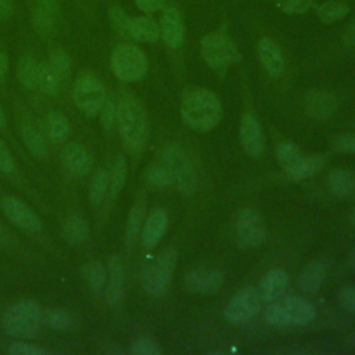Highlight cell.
<instances>
[{"instance_id": "obj_1", "label": "cell", "mask_w": 355, "mask_h": 355, "mask_svg": "<svg viewBox=\"0 0 355 355\" xmlns=\"http://www.w3.org/2000/svg\"><path fill=\"white\" fill-rule=\"evenodd\" d=\"M116 128L119 137L130 154H140L147 143L150 122L143 103L132 93L118 97Z\"/></svg>"}, {"instance_id": "obj_2", "label": "cell", "mask_w": 355, "mask_h": 355, "mask_svg": "<svg viewBox=\"0 0 355 355\" xmlns=\"http://www.w3.org/2000/svg\"><path fill=\"white\" fill-rule=\"evenodd\" d=\"M180 118L193 130H211L222 119L220 100L208 89L194 87L182 98Z\"/></svg>"}, {"instance_id": "obj_3", "label": "cell", "mask_w": 355, "mask_h": 355, "mask_svg": "<svg viewBox=\"0 0 355 355\" xmlns=\"http://www.w3.org/2000/svg\"><path fill=\"white\" fill-rule=\"evenodd\" d=\"M43 326V309L33 300H21L10 305L3 315V327L14 338H35Z\"/></svg>"}, {"instance_id": "obj_4", "label": "cell", "mask_w": 355, "mask_h": 355, "mask_svg": "<svg viewBox=\"0 0 355 355\" xmlns=\"http://www.w3.org/2000/svg\"><path fill=\"white\" fill-rule=\"evenodd\" d=\"M159 164L168 169L173 178V186L184 194L190 196L197 187V175L191 159L186 151L178 144H166L158 154Z\"/></svg>"}, {"instance_id": "obj_5", "label": "cell", "mask_w": 355, "mask_h": 355, "mask_svg": "<svg viewBox=\"0 0 355 355\" xmlns=\"http://www.w3.org/2000/svg\"><path fill=\"white\" fill-rule=\"evenodd\" d=\"M105 97V86L97 75L89 71L78 75L72 89V98L82 114L90 118L97 116Z\"/></svg>"}, {"instance_id": "obj_6", "label": "cell", "mask_w": 355, "mask_h": 355, "mask_svg": "<svg viewBox=\"0 0 355 355\" xmlns=\"http://www.w3.org/2000/svg\"><path fill=\"white\" fill-rule=\"evenodd\" d=\"M178 262L175 248H165L146 272L143 287L151 297H162L168 293Z\"/></svg>"}, {"instance_id": "obj_7", "label": "cell", "mask_w": 355, "mask_h": 355, "mask_svg": "<svg viewBox=\"0 0 355 355\" xmlns=\"http://www.w3.org/2000/svg\"><path fill=\"white\" fill-rule=\"evenodd\" d=\"M147 67L144 53L135 44H119L111 54V68L125 82L141 79L147 72Z\"/></svg>"}, {"instance_id": "obj_8", "label": "cell", "mask_w": 355, "mask_h": 355, "mask_svg": "<svg viewBox=\"0 0 355 355\" xmlns=\"http://www.w3.org/2000/svg\"><path fill=\"white\" fill-rule=\"evenodd\" d=\"M236 241L241 248H258L266 241V227L257 209L245 208L236 219L234 225Z\"/></svg>"}, {"instance_id": "obj_9", "label": "cell", "mask_w": 355, "mask_h": 355, "mask_svg": "<svg viewBox=\"0 0 355 355\" xmlns=\"http://www.w3.org/2000/svg\"><path fill=\"white\" fill-rule=\"evenodd\" d=\"M201 55L211 68L223 69L237 58L239 53L225 33L211 32L201 40Z\"/></svg>"}, {"instance_id": "obj_10", "label": "cell", "mask_w": 355, "mask_h": 355, "mask_svg": "<svg viewBox=\"0 0 355 355\" xmlns=\"http://www.w3.org/2000/svg\"><path fill=\"white\" fill-rule=\"evenodd\" d=\"M261 297L257 288L244 287L237 291L225 308V319L232 324H243L252 319L261 309Z\"/></svg>"}, {"instance_id": "obj_11", "label": "cell", "mask_w": 355, "mask_h": 355, "mask_svg": "<svg viewBox=\"0 0 355 355\" xmlns=\"http://www.w3.org/2000/svg\"><path fill=\"white\" fill-rule=\"evenodd\" d=\"M0 207L7 219L22 232L28 234H37L42 230L40 218L22 200L7 196L1 198Z\"/></svg>"}, {"instance_id": "obj_12", "label": "cell", "mask_w": 355, "mask_h": 355, "mask_svg": "<svg viewBox=\"0 0 355 355\" xmlns=\"http://www.w3.org/2000/svg\"><path fill=\"white\" fill-rule=\"evenodd\" d=\"M223 280L225 275L218 266H198L186 275L184 284L194 294L209 295L220 288Z\"/></svg>"}, {"instance_id": "obj_13", "label": "cell", "mask_w": 355, "mask_h": 355, "mask_svg": "<svg viewBox=\"0 0 355 355\" xmlns=\"http://www.w3.org/2000/svg\"><path fill=\"white\" fill-rule=\"evenodd\" d=\"M240 143L247 155L257 158L263 153L265 140L258 118L250 112L244 114L240 121Z\"/></svg>"}, {"instance_id": "obj_14", "label": "cell", "mask_w": 355, "mask_h": 355, "mask_svg": "<svg viewBox=\"0 0 355 355\" xmlns=\"http://www.w3.org/2000/svg\"><path fill=\"white\" fill-rule=\"evenodd\" d=\"M104 298L110 306H118L125 297V273L121 258L112 254L107 261V280Z\"/></svg>"}, {"instance_id": "obj_15", "label": "cell", "mask_w": 355, "mask_h": 355, "mask_svg": "<svg viewBox=\"0 0 355 355\" xmlns=\"http://www.w3.org/2000/svg\"><path fill=\"white\" fill-rule=\"evenodd\" d=\"M304 108L312 119L326 121L336 112L337 101L330 92L315 89L305 96Z\"/></svg>"}, {"instance_id": "obj_16", "label": "cell", "mask_w": 355, "mask_h": 355, "mask_svg": "<svg viewBox=\"0 0 355 355\" xmlns=\"http://www.w3.org/2000/svg\"><path fill=\"white\" fill-rule=\"evenodd\" d=\"M61 161L64 168L75 176H83L89 173L93 166V155L90 151L82 144L76 143L64 147L61 153Z\"/></svg>"}, {"instance_id": "obj_17", "label": "cell", "mask_w": 355, "mask_h": 355, "mask_svg": "<svg viewBox=\"0 0 355 355\" xmlns=\"http://www.w3.org/2000/svg\"><path fill=\"white\" fill-rule=\"evenodd\" d=\"M290 283L288 273L282 268H273L270 269L259 282L258 293L262 300V302H272L277 298H280L284 291L287 290Z\"/></svg>"}, {"instance_id": "obj_18", "label": "cell", "mask_w": 355, "mask_h": 355, "mask_svg": "<svg viewBox=\"0 0 355 355\" xmlns=\"http://www.w3.org/2000/svg\"><path fill=\"white\" fill-rule=\"evenodd\" d=\"M323 166V157L320 154L300 155L293 164L283 169L284 176L290 182H304L315 176Z\"/></svg>"}, {"instance_id": "obj_19", "label": "cell", "mask_w": 355, "mask_h": 355, "mask_svg": "<svg viewBox=\"0 0 355 355\" xmlns=\"http://www.w3.org/2000/svg\"><path fill=\"white\" fill-rule=\"evenodd\" d=\"M168 227L166 212L161 208L154 209L141 227V245L147 250L154 248L164 237Z\"/></svg>"}, {"instance_id": "obj_20", "label": "cell", "mask_w": 355, "mask_h": 355, "mask_svg": "<svg viewBox=\"0 0 355 355\" xmlns=\"http://www.w3.org/2000/svg\"><path fill=\"white\" fill-rule=\"evenodd\" d=\"M161 36L166 46L172 49H178L182 46L184 39V28L182 22V17L175 7L165 8L161 18Z\"/></svg>"}, {"instance_id": "obj_21", "label": "cell", "mask_w": 355, "mask_h": 355, "mask_svg": "<svg viewBox=\"0 0 355 355\" xmlns=\"http://www.w3.org/2000/svg\"><path fill=\"white\" fill-rule=\"evenodd\" d=\"M280 302L287 313L290 326H305L316 316L315 306L304 297H286Z\"/></svg>"}, {"instance_id": "obj_22", "label": "cell", "mask_w": 355, "mask_h": 355, "mask_svg": "<svg viewBox=\"0 0 355 355\" xmlns=\"http://www.w3.org/2000/svg\"><path fill=\"white\" fill-rule=\"evenodd\" d=\"M258 58L269 76L276 78L282 73L284 68V58L280 47L276 44L275 40L269 37H262L258 42Z\"/></svg>"}, {"instance_id": "obj_23", "label": "cell", "mask_w": 355, "mask_h": 355, "mask_svg": "<svg viewBox=\"0 0 355 355\" xmlns=\"http://www.w3.org/2000/svg\"><path fill=\"white\" fill-rule=\"evenodd\" d=\"M89 233H90V225L87 219L79 212L68 215L61 226L62 239L69 245H78L83 243L89 237Z\"/></svg>"}, {"instance_id": "obj_24", "label": "cell", "mask_w": 355, "mask_h": 355, "mask_svg": "<svg viewBox=\"0 0 355 355\" xmlns=\"http://www.w3.org/2000/svg\"><path fill=\"white\" fill-rule=\"evenodd\" d=\"M326 277V266L322 261H311L308 262L297 277V286L305 293L318 291Z\"/></svg>"}, {"instance_id": "obj_25", "label": "cell", "mask_w": 355, "mask_h": 355, "mask_svg": "<svg viewBox=\"0 0 355 355\" xmlns=\"http://www.w3.org/2000/svg\"><path fill=\"white\" fill-rule=\"evenodd\" d=\"M144 214H146V198H144V196H140L132 204L128 218H126V226H125L126 247H132L135 244V241L137 240V237L141 232V227H143Z\"/></svg>"}, {"instance_id": "obj_26", "label": "cell", "mask_w": 355, "mask_h": 355, "mask_svg": "<svg viewBox=\"0 0 355 355\" xmlns=\"http://www.w3.org/2000/svg\"><path fill=\"white\" fill-rule=\"evenodd\" d=\"M326 187L337 197H354L355 173L347 169H334L327 175Z\"/></svg>"}, {"instance_id": "obj_27", "label": "cell", "mask_w": 355, "mask_h": 355, "mask_svg": "<svg viewBox=\"0 0 355 355\" xmlns=\"http://www.w3.org/2000/svg\"><path fill=\"white\" fill-rule=\"evenodd\" d=\"M44 130L47 137L53 143H64L67 141L69 132H71V125L68 118L57 110H53L47 114L46 122H44Z\"/></svg>"}, {"instance_id": "obj_28", "label": "cell", "mask_w": 355, "mask_h": 355, "mask_svg": "<svg viewBox=\"0 0 355 355\" xmlns=\"http://www.w3.org/2000/svg\"><path fill=\"white\" fill-rule=\"evenodd\" d=\"M159 26L147 17H136L129 21V37L137 42H154L159 37Z\"/></svg>"}, {"instance_id": "obj_29", "label": "cell", "mask_w": 355, "mask_h": 355, "mask_svg": "<svg viewBox=\"0 0 355 355\" xmlns=\"http://www.w3.org/2000/svg\"><path fill=\"white\" fill-rule=\"evenodd\" d=\"M43 326L55 331H71L76 329L78 320L72 313L64 309L49 308L43 309Z\"/></svg>"}, {"instance_id": "obj_30", "label": "cell", "mask_w": 355, "mask_h": 355, "mask_svg": "<svg viewBox=\"0 0 355 355\" xmlns=\"http://www.w3.org/2000/svg\"><path fill=\"white\" fill-rule=\"evenodd\" d=\"M61 80H62L61 76L50 62H39L36 87L43 94H47V96L57 94L60 92Z\"/></svg>"}, {"instance_id": "obj_31", "label": "cell", "mask_w": 355, "mask_h": 355, "mask_svg": "<svg viewBox=\"0 0 355 355\" xmlns=\"http://www.w3.org/2000/svg\"><path fill=\"white\" fill-rule=\"evenodd\" d=\"M82 275L94 294H103L107 280V265L100 261H90L82 268Z\"/></svg>"}, {"instance_id": "obj_32", "label": "cell", "mask_w": 355, "mask_h": 355, "mask_svg": "<svg viewBox=\"0 0 355 355\" xmlns=\"http://www.w3.org/2000/svg\"><path fill=\"white\" fill-rule=\"evenodd\" d=\"M110 193V171L100 168L90 180L89 200L93 205H100Z\"/></svg>"}, {"instance_id": "obj_33", "label": "cell", "mask_w": 355, "mask_h": 355, "mask_svg": "<svg viewBox=\"0 0 355 355\" xmlns=\"http://www.w3.org/2000/svg\"><path fill=\"white\" fill-rule=\"evenodd\" d=\"M128 176L126 159L123 155L118 154L112 162V168L110 171V193L108 198H115L123 189Z\"/></svg>"}, {"instance_id": "obj_34", "label": "cell", "mask_w": 355, "mask_h": 355, "mask_svg": "<svg viewBox=\"0 0 355 355\" xmlns=\"http://www.w3.org/2000/svg\"><path fill=\"white\" fill-rule=\"evenodd\" d=\"M21 139H22L25 147L28 148V151L35 158L42 159L46 157L47 147H46L44 139L33 126H29V125L22 126L21 128Z\"/></svg>"}, {"instance_id": "obj_35", "label": "cell", "mask_w": 355, "mask_h": 355, "mask_svg": "<svg viewBox=\"0 0 355 355\" xmlns=\"http://www.w3.org/2000/svg\"><path fill=\"white\" fill-rule=\"evenodd\" d=\"M37 67H39V62L29 55H24L19 58L17 64V79L24 87L26 89L36 87Z\"/></svg>"}, {"instance_id": "obj_36", "label": "cell", "mask_w": 355, "mask_h": 355, "mask_svg": "<svg viewBox=\"0 0 355 355\" xmlns=\"http://www.w3.org/2000/svg\"><path fill=\"white\" fill-rule=\"evenodd\" d=\"M100 123L104 130L111 132L116 126L118 116V97L114 94H107L100 111Z\"/></svg>"}, {"instance_id": "obj_37", "label": "cell", "mask_w": 355, "mask_h": 355, "mask_svg": "<svg viewBox=\"0 0 355 355\" xmlns=\"http://www.w3.org/2000/svg\"><path fill=\"white\" fill-rule=\"evenodd\" d=\"M144 178L146 180L154 186V187H158V189H169L173 186V178L172 175L168 172L166 168H164L161 164H154V165H150L147 169H146V173H144Z\"/></svg>"}, {"instance_id": "obj_38", "label": "cell", "mask_w": 355, "mask_h": 355, "mask_svg": "<svg viewBox=\"0 0 355 355\" xmlns=\"http://www.w3.org/2000/svg\"><path fill=\"white\" fill-rule=\"evenodd\" d=\"M316 12L323 22L331 24L348 12V6L340 1H324L316 7Z\"/></svg>"}, {"instance_id": "obj_39", "label": "cell", "mask_w": 355, "mask_h": 355, "mask_svg": "<svg viewBox=\"0 0 355 355\" xmlns=\"http://www.w3.org/2000/svg\"><path fill=\"white\" fill-rule=\"evenodd\" d=\"M275 155H276L277 164L282 166V169H284L301 155V150L294 141L286 140V141H280L276 146Z\"/></svg>"}, {"instance_id": "obj_40", "label": "cell", "mask_w": 355, "mask_h": 355, "mask_svg": "<svg viewBox=\"0 0 355 355\" xmlns=\"http://www.w3.org/2000/svg\"><path fill=\"white\" fill-rule=\"evenodd\" d=\"M32 24L40 36L49 37L54 31V15L43 8L36 7L32 12Z\"/></svg>"}, {"instance_id": "obj_41", "label": "cell", "mask_w": 355, "mask_h": 355, "mask_svg": "<svg viewBox=\"0 0 355 355\" xmlns=\"http://www.w3.org/2000/svg\"><path fill=\"white\" fill-rule=\"evenodd\" d=\"M265 320L272 324V326H277V327H287L290 326L287 313L283 308V304L280 302V300H275L272 302H268V306L265 309Z\"/></svg>"}, {"instance_id": "obj_42", "label": "cell", "mask_w": 355, "mask_h": 355, "mask_svg": "<svg viewBox=\"0 0 355 355\" xmlns=\"http://www.w3.org/2000/svg\"><path fill=\"white\" fill-rule=\"evenodd\" d=\"M53 68L58 72V75L61 76V79H68L71 75V69H72V64H71V58L69 55L61 50V49H54L50 53V61H49Z\"/></svg>"}, {"instance_id": "obj_43", "label": "cell", "mask_w": 355, "mask_h": 355, "mask_svg": "<svg viewBox=\"0 0 355 355\" xmlns=\"http://www.w3.org/2000/svg\"><path fill=\"white\" fill-rule=\"evenodd\" d=\"M110 21L114 29L125 37H129V21L130 18L125 14V11L119 7H112L110 10Z\"/></svg>"}, {"instance_id": "obj_44", "label": "cell", "mask_w": 355, "mask_h": 355, "mask_svg": "<svg viewBox=\"0 0 355 355\" xmlns=\"http://www.w3.org/2000/svg\"><path fill=\"white\" fill-rule=\"evenodd\" d=\"M8 352L12 355H46L49 354V349L40 345H32L22 341H15L10 344Z\"/></svg>"}, {"instance_id": "obj_45", "label": "cell", "mask_w": 355, "mask_h": 355, "mask_svg": "<svg viewBox=\"0 0 355 355\" xmlns=\"http://www.w3.org/2000/svg\"><path fill=\"white\" fill-rule=\"evenodd\" d=\"M130 352L135 355H158L161 351L153 340L140 337L132 343Z\"/></svg>"}, {"instance_id": "obj_46", "label": "cell", "mask_w": 355, "mask_h": 355, "mask_svg": "<svg viewBox=\"0 0 355 355\" xmlns=\"http://www.w3.org/2000/svg\"><path fill=\"white\" fill-rule=\"evenodd\" d=\"M331 147L337 153L343 154H355V135L354 133H343L338 135L333 143Z\"/></svg>"}, {"instance_id": "obj_47", "label": "cell", "mask_w": 355, "mask_h": 355, "mask_svg": "<svg viewBox=\"0 0 355 355\" xmlns=\"http://www.w3.org/2000/svg\"><path fill=\"white\" fill-rule=\"evenodd\" d=\"M337 300L344 311L355 313V286L343 287L337 294Z\"/></svg>"}, {"instance_id": "obj_48", "label": "cell", "mask_w": 355, "mask_h": 355, "mask_svg": "<svg viewBox=\"0 0 355 355\" xmlns=\"http://www.w3.org/2000/svg\"><path fill=\"white\" fill-rule=\"evenodd\" d=\"M312 6V0H282L280 7L283 12L290 15H298L309 10Z\"/></svg>"}, {"instance_id": "obj_49", "label": "cell", "mask_w": 355, "mask_h": 355, "mask_svg": "<svg viewBox=\"0 0 355 355\" xmlns=\"http://www.w3.org/2000/svg\"><path fill=\"white\" fill-rule=\"evenodd\" d=\"M15 169V164L14 159L8 151V148L6 147L4 141L0 139V171H3L4 173H11Z\"/></svg>"}, {"instance_id": "obj_50", "label": "cell", "mask_w": 355, "mask_h": 355, "mask_svg": "<svg viewBox=\"0 0 355 355\" xmlns=\"http://www.w3.org/2000/svg\"><path fill=\"white\" fill-rule=\"evenodd\" d=\"M136 6L144 12L158 11L164 6V0H135Z\"/></svg>"}, {"instance_id": "obj_51", "label": "cell", "mask_w": 355, "mask_h": 355, "mask_svg": "<svg viewBox=\"0 0 355 355\" xmlns=\"http://www.w3.org/2000/svg\"><path fill=\"white\" fill-rule=\"evenodd\" d=\"M35 1L39 8L46 10L51 15L55 17L58 14V0H35Z\"/></svg>"}, {"instance_id": "obj_52", "label": "cell", "mask_w": 355, "mask_h": 355, "mask_svg": "<svg viewBox=\"0 0 355 355\" xmlns=\"http://www.w3.org/2000/svg\"><path fill=\"white\" fill-rule=\"evenodd\" d=\"M7 72H8V57L6 53L0 51V83L6 80Z\"/></svg>"}, {"instance_id": "obj_53", "label": "cell", "mask_w": 355, "mask_h": 355, "mask_svg": "<svg viewBox=\"0 0 355 355\" xmlns=\"http://www.w3.org/2000/svg\"><path fill=\"white\" fill-rule=\"evenodd\" d=\"M12 12V4L10 0H0V19H6Z\"/></svg>"}, {"instance_id": "obj_54", "label": "cell", "mask_w": 355, "mask_h": 355, "mask_svg": "<svg viewBox=\"0 0 355 355\" xmlns=\"http://www.w3.org/2000/svg\"><path fill=\"white\" fill-rule=\"evenodd\" d=\"M344 39H345V43L348 46H354L355 47V22L349 26V29L347 31Z\"/></svg>"}, {"instance_id": "obj_55", "label": "cell", "mask_w": 355, "mask_h": 355, "mask_svg": "<svg viewBox=\"0 0 355 355\" xmlns=\"http://www.w3.org/2000/svg\"><path fill=\"white\" fill-rule=\"evenodd\" d=\"M348 262H349V266L355 270V248L352 250V252L349 254V258H348Z\"/></svg>"}, {"instance_id": "obj_56", "label": "cell", "mask_w": 355, "mask_h": 355, "mask_svg": "<svg viewBox=\"0 0 355 355\" xmlns=\"http://www.w3.org/2000/svg\"><path fill=\"white\" fill-rule=\"evenodd\" d=\"M6 125V112L3 110V107L0 105V128Z\"/></svg>"}, {"instance_id": "obj_57", "label": "cell", "mask_w": 355, "mask_h": 355, "mask_svg": "<svg viewBox=\"0 0 355 355\" xmlns=\"http://www.w3.org/2000/svg\"><path fill=\"white\" fill-rule=\"evenodd\" d=\"M348 220H349V223H351L352 226H355V208H352V211L349 212V215H348Z\"/></svg>"}]
</instances>
